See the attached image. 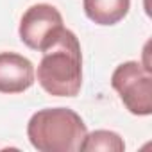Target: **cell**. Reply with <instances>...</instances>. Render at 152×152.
Masks as SVG:
<instances>
[{"label":"cell","mask_w":152,"mask_h":152,"mask_svg":"<svg viewBox=\"0 0 152 152\" xmlns=\"http://www.w3.org/2000/svg\"><path fill=\"white\" fill-rule=\"evenodd\" d=\"M111 86L129 113L148 116L152 113V72L138 61L118 64L111 75Z\"/></svg>","instance_id":"3"},{"label":"cell","mask_w":152,"mask_h":152,"mask_svg":"<svg viewBox=\"0 0 152 152\" xmlns=\"http://www.w3.org/2000/svg\"><path fill=\"white\" fill-rule=\"evenodd\" d=\"M41 54L34 72L39 86L52 97H77L83 86V52L77 36L63 25Z\"/></svg>","instance_id":"1"},{"label":"cell","mask_w":152,"mask_h":152,"mask_svg":"<svg viewBox=\"0 0 152 152\" xmlns=\"http://www.w3.org/2000/svg\"><path fill=\"white\" fill-rule=\"evenodd\" d=\"M59 27H63V16L54 6L34 4L23 13L18 34L25 47L41 52Z\"/></svg>","instance_id":"4"},{"label":"cell","mask_w":152,"mask_h":152,"mask_svg":"<svg viewBox=\"0 0 152 152\" xmlns=\"http://www.w3.org/2000/svg\"><path fill=\"white\" fill-rule=\"evenodd\" d=\"M86 134L84 120L70 107L39 109L27 124L29 141L39 152H77Z\"/></svg>","instance_id":"2"},{"label":"cell","mask_w":152,"mask_h":152,"mask_svg":"<svg viewBox=\"0 0 152 152\" xmlns=\"http://www.w3.org/2000/svg\"><path fill=\"white\" fill-rule=\"evenodd\" d=\"M34 81V64L27 57L16 52H0V93H23Z\"/></svg>","instance_id":"5"},{"label":"cell","mask_w":152,"mask_h":152,"mask_svg":"<svg viewBox=\"0 0 152 152\" xmlns=\"http://www.w3.org/2000/svg\"><path fill=\"white\" fill-rule=\"evenodd\" d=\"M81 150H104V152H124L125 143L120 138V134L113 131H93L84 136V141L81 145Z\"/></svg>","instance_id":"7"},{"label":"cell","mask_w":152,"mask_h":152,"mask_svg":"<svg viewBox=\"0 0 152 152\" xmlns=\"http://www.w3.org/2000/svg\"><path fill=\"white\" fill-rule=\"evenodd\" d=\"M83 7L93 23L115 25L127 16L131 0H83Z\"/></svg>","instance_id":"6"}]
</instances>
